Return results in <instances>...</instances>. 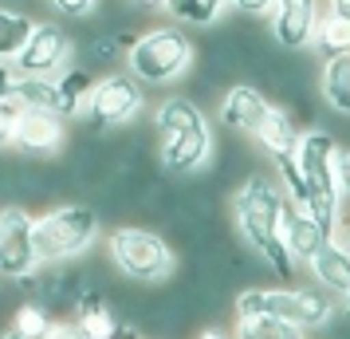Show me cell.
Segmentation results:
<instances>
[{
    "mask_svg": "<svg viewBox=\"0 0 350 339\" xmlns=\"http://www.w3.org/2000/svg\"><path fill=\"white\" fill-rule=\"evenodd\" d=\"M16 87H20V71L12 60H0V99H16Z\"/></svg>",
    "mask_w": 350,
    "mask_h": 339,
    "instance_id": "cell-29",
    "label": "cell"
},
{
    "mask_svg": "<svg viewBox=\"0 0 350 339\" xmlns=\"http://www.w3.org/2000/svg\"><path fill=\"white\" fill-rule=\"evenodd\" d=\"M197 60V44L181 32L177 24H161L150 32L134 36V44L126 48V67L138 83L150 87H165V83L185 79Z\"/></svg>",
    "mask_w": 350,
    "mask_h": 339,
    "instance_id": "cell-4",
    "label": "cell"
},
{
    "mask_svg": "<svg viewBox=\"0 0 350 339\" xmlns=\"http://www.w3.org/2000/svg\"><path fill=\"white\" fill-rule=\"evenodd\" d=\"M55 87H59V114L71 118V114L87 111V95L95 87V75H91V67H71L64 75H55Z\"/></svg>",
    "mask_w": 350,
    "mask_h": 339,
    "instance_id": "cell-19",
    "label": "cell"
},
{
    "mask_svg": "<svg viewBox=\"0 0 350 339\" xmlns=\"http://www.w3.org/2000/svg\"><path fill=\"white\" fill-rule=\"evenodd\" d=\"M20 111H24L20 99H0V150L12 146V127H16Z\"/></svg>",
    "mask_w": 350,
    "mask_h": 339,
    "instance_id": "cell-26",
    "label": "cell"
},
{
    "mask_svg": "<svg viewBox=\"0 0 350 339\" xmlns=\"http://www.w3.org/2000/svg\"><path fill=\"white\" fill-rule=\"evenodd\" d=\"M170 16L181 20V24H193V28H208L217 24L221 12L228 8V0H165Z\"/></svg>",
    "mask_w": 350,
    "mask_h": 339,
    "instance_id": "cell-22",
    "label": "cell"
},
{
    "mask_svg": "<svg viewBox=\"0 0 350 339\" xmlns=\"http://www.w3.org/2000/svg\"><path fill=\"white\" fill-rule=\"evenodd\" d=\"M107 339H142V331L134 327V323H126V320H118V327H114Z\"/></svg>",
    "mask_w": 350,
    "mask_h": 339,
    "instance_id": "cell-31",
    "label": "cell"
},
{
    "mask_svg": "<svg viewBox=\"0 0 350 339\" xmlns=\"http://www.w3.org/2000/svg\"><path fill=\"white\" fill-rule=\"evenodd\" d=\"M142 107H146L142 83L134 79L130 71H107L103 79H95L83 114L95 127H126V123H134L142 114Z\"/></svg>",
    "mask_w": 350,
    "mask_h": 339,
    "instance_id": "cell-8",
    "label": "cell"
},
{
    "mask_svg": "<svg viewBox=\"0 0 350 339\" xmlns=\"http://www.w3.org/2000/svg\"><path fill=\"white\" fill-rule=\"evenodd\" d=\"M342 304H347V312H350V292H347V296H342Z\"/></svg>",
    "mask_w": 350,
    "mask_h": 339,
    "instance_id": "cell-37",
    "label": "cell"
},
{
    "mask_svg": "<svg viewBox=\"0 0 350 339\" xmlns=\"http://www.w3.org/2000/svg\"><path fill=\"white\" fill-rule=\"evenodd\" d=\"M138 8H165V0H134Z\"/></svg>",
    "mask_w": 350,
    "mask_h": 339,
    "instance_id": "cell-35",
    "label": "cell"
},
{
    "mask_svg": "<svg viewBox=\"0 0 350 339\" xmlns=\"http://www.w3.org/2000/svg\"><path fill=\"white\" fill-rule=\"evenodd\" d=\"M107 253H111V264L126 280H138V284H158L174 273V249L170 241L154 233V229L142 225H122L107 237Z\"/></svg>",
    "mask_w": 350,
    "mask_h": 339,
    "instance_id": "cell-6",
    "label": "cell"
},
{
    "mask_svg": "<svg viewBox=\"0 0 350 339\" xmlns=\"http://www.w3.org/2000/svg\"><path fill=\"white\" fill-rule=\"evenodd\" d=\"M0 339H24V336H20V331H12V327H8V331H0Z\"/></svg>",
    "mask_w": 350,
    "mask_h": 339,
    "instance_id": "cell-36",
    "label": "cell"
},
{
    "mask_svg": "<svg viewBox=\"0 0 350 339\" xmlns=\"http://www.w3.org/2000/svg\"><path fill=\"white\" fill-rule=\"evenodd\" d=\"M32 221L36 217L16 201L0 205V276L4 280H20L40 264L32 244Z\"/></svg>",
    "mask_w": 350,
    "mask_h": 339,
    "instance_id": "cell-9",
    "label": "cell"
},
{
    "mask_svg": "<svg viewBox=\"0 0 350 339\" xmlns=\"http://www.w3.org/2000/svg\"><path fill=\"white\" fill-rule=\"evenodd\" d=\"M36 20H28L24 12H12V8H0V60H16V51L28 44Z\"/></svg>",
    "mask_w": 350,
    "mask_h": 339,
    "instance_id": "cell-23",
    "label": "cell"
},
{
    "mask_svg": "<svg viewBox=\"0 0 350 339\" xmlns=\"http://www.w3.org/2000/svg\"><path fill=\"white\" fill-rule=\"evenodd\" d=\"M154 134H158L161 170L174 178H189L197 170H205L213 158V127L193 99H165L154 114Z\"/></svg>",
    "mask_w": 350,
    "mask_h": 339,
    "instance_id": "cell-2",
    "label": "cell"
},
{
    "mask_svg": "<svg viewBox=\"0 0 350 339\" xmlns=\"http://www.w3.org/2000/svg\"><path fill=\"white\" fill-rule=\"evenodd\" d=\"M232 339H307V331L275 316H240Z\"/></svg>",
    "mask_w": 350,
    "mask_h": 339,
    "instance_id": "cell-20",
    "label": "cell"
},
{
    "mask_svg": "<svg viewBox=\"0 0 350 339\" xmlns=\"http://www.w3.org/2000/svg\"><path fill=\"white\" fill-rule=\"evenodd\" d=\"M271 99L260 91V87H252V83H232L228 91L221 95V123L228 130H237V134H248L252 138L256 127L264 123V114H268Z\"/></svg>",
    "mask_w": 350,
    "mask_h": 339,
    "instance_id": "cell-13",
    "label": "cell"
},
{
    "mask_svg": "<svg viewBox=\"0 0 350 339\" xmlns=\"http://www.w3.org/2000/svg\"><path fill=\"white\" fill-rule=\"evenodd\" d=\"M228 8L240 12V16H248V20H260V16H268L271 0H228Z\"/></svg>",
    "mask_w": 350,
    "mask_h": 339,
    "instance_id": "cell-30",
    "label": "cell"
},
{
    "mask_svg": "<svg viewBox=\"0 0 350 339\" xmlns=\"http://www.w3.org/2000/svg\"><path fill=\"white\" fill-rule=\"evenodd\" d=\"M327 12H338L350 20V0H327Z\"/></svg>",
    "mask_w": 350,
    "mask_h": 339,
    "instance_id": "cell-33",
    "label": "cell"
},
{
    "mask_svg": "<svg viewBox=\"0 0 350 339\" xmlns=\"http://www.w3.org/2000/svg\"><path fill=\"white\" fill-rule=\"evenodd\" d=\"M197 339H232V331H224V327H205Z\"/></svg>",
    "mask_w": 350,
    "mask_h": 339,
    "instance_id": "cell-34",
    "label": "cell"
},
{
    "mask_svg": "<svg viewBox=\"0 0 350 339\" xmlns=\"http://www.w3.org/2000/svg\"><path fill=\"white\" fill-rule=\"evenodd\" d=\"M319 91L327 99V107L334 114L350 118V55H334V60H323V71H319Z\"/></svg>",
    "mask_w": 350,
    "mask_h": 339,
    "instance_id": "cell-17",
    "label": "cell"
},
{
    "mask_svg": "<svg viewBox=\"0 0 350 339\" xmlns=\"http://www.w3.org/2000/svg\"><path fill=\"white\" fill-rule=\"evenodd\" d=\"M284 201L287 197L275 178L248 174L237 186V194H232V221H237L240 237L248 241V249L264 257V264H268L271 273L280 276V280H291L295 276V260H291L284 237H280Z\"/></svg>",
    "mask_w": 350,
    "mask_h": 339,
    "instance_id": "cell-1",
    "label": "cell"
},
{
    "mask_svg": "<svg viewBox=\"0 0 350 339\" xmlns=\"http://www.w3.org/2000/svg\"><path fill=\"white\" fill-rule=\"evenodd\" d=\"M16 99H20V107H40V111L59 114V87H55V75H20Z\"/></svg>",
    "mask_w": 350,
    "mask_h": 339,
    "instance_id": "cell-21",
    "label": "cell"
},
{
    "mask_svg": "<svg viewBox=\"0 0 350 339\" xmlns=\"http://www.w3.org/2000/svg\"><path fill=\"white\" fill-rule=\"evenodd\" d=\"M67 142V123L64 114L55 111H40V107H24L12 127V146L28 158H51L59 154Z\"/></svg>",
    "mask_w": 350,
    "mask_h": 339,
    "instance_id": "cell-12",
    "label": "cell"
},
{
    "mask_svg": "<svg viewBox=\"0 0 350 339\" xmlns=\"http://www.w3.org/2000/svg\"><path fill=\"white\" fill-rule=\"evenodd\" d=\"M98 229V213L83 201H59L44 210L32 221V244H36V260L40 264H59V260H75L79 253H87L95 244Z\"/></svg>",
    "mask_w": 350,
    "mask_h": 339,
    "instance_id": "cell-3",
    "label": "cell"
},
{
    "mask_svg": "<svg viewBox=\"0 0 350 339\" xmlns=\"http://www.w3.org/2000/svg\"><path fill=\"white\" fill-rule=\"evenodd\" d=\"M71 36L59 28V24H36L28 44L16 51V71L20 75H59L64 64L71 60Z\"/></svg>",
    "mask_w": 350,
    "mask_h": 339,
    "instance_id": "cell-10",
    "label": "cell"
},
{
    "mask_svg": "<svg viewBox=\"0 0 350 339\" xmlns=\"http://www.w3.org/2000/svg\"><path fill=\"white\" fill-rule=\"evenodd\" d=\"M299 134H303V130L295 127L291 111H284V107H275V103H271L268 114H264V123L256 127L252 138H256V146H260L271 162H275V158H284V154H295Z\"/></svg>",
    "mask_w": 350,
    "mask_h": 339,
    "instance_id": "cell-16",
    "label": "cell"
},
{
    "mask_svg": "<svg viewBox=\"0 0 350 339\" xmlns=\"http://www.w3.org/2000/svg\"><path fill=\"white\" fill-rule=\"evenodd\" d=\"M280 237H284L287 253H291V260L295 264H307V260L315 257V249L331 233L319 225L311 213L303 210V205H291V201H284V217H280Z\"/></svg>",
    "mask_w": 350,
    "mask_h": 339,
    "instance_id": "cell-14",
    "label": "cell"
},
{
    "mask_svg": "<svg viewBox=\"0 0 350 339\" xmlns=\"http://www.w3.org/2000/svg\"><path fill=\"white\" fill-rule=\"evenodd\" d=\"M51 4H55V12L67 16V20H83L98 8V0H51Z\"/></svg>",
    "mask_w": 350,
    "mask_h": 339,
    "instance_id": "cell-27",
    "label": "cell"
},
{
    "mask_svg": "<svg viewBox=\"0 0 350 339\" xmlns=\"http://www.w3.org/2000/svg\"><path fill=\"white\" fill-rule=\"evenodd\" d=\"M334 138L327 130H303L295 142V166L307 186V205L303 210L315 217L319 225L334 237L338 217H342V201H338V186H334Z\"/></svg>",
    "mask_w": 350,
    "mask_h": 339,
    "instance_id": "cell-5",
    "label": "cell"
},
{
    "mask_svg": "<svg viewBox=\"0 0 350 339\" xmlns=\"http://www.w3.org/2000/svg\"><path fill=\"white\" fill-rule=\"evenodd\" d=\"M334 237H338V241L350 249V213H342V217H338V229H334Z\"/></svg>",
    "mask_w": 350,
    "mask_h": 339,
    "instance_id": "cell-32",
    "label": "cell"
},
{
    "mask_svg": "<svg viewBox=\"0 0 350 339\" xmlns=\"http://www.w3.org/2000/svg\"><path fill=\"white\" fill-rule=\"evenodd\" d=\"M311 51H319V60L350 55V20L323 8V12H319L315 32H311Z\"/></svg>",
    "mask_w": 350,
    "mask_h": 339,
    "instance_id": "cell-18",
    "label": "cell"
},
{
    "mask_svg": "<svg viewBox=\"0 0 350 339\" xmlns=\"http://www.w3.org/2000/svg\"><path fill=\"white\" fill-rule=\"evenodd\" d=\"M319 12H323L319 0H271L264 20L271 28V40L284 51H307L311 48V32L319 24Z\"/></svg>",
    "mask_w": 350,
    "mask_h": 339,
    "instance_id": "cell-11",
    "label": "cell"
},
{
    "mask_svg": "<svg viewBox=\"0 0 350 339\" xmlns=\"http://www.w3.org/2000/svg\"><path fill=\"white\" fill-rule=\"evenodd\" d=\"M51 320H55V316H51L48 307L28 296V300L16 307V316H12V331H20L24 339H40L51 327Z\"/></svg>",
    "mask_w": 350,
    "mask_h": 339,
    "instance_id": "cell-24",
    "label": "cell"
},
{
    "mask_svg": "<svg viewBox=\"0 0 350 339\" xmlns=\"http://www.w3.org/2000/svg\"><path fill=\"white\" fill-rule=\"evenodd\" d=\"M240 316H275L311 331L331 320L334 304L319 288H248L237 296V320Z\"/></svg>",
    "mask_w": 350,
    "mask_h": 339,
    "instance_id": "cell-7",
    "label": "cell"
},
{
    "mask_svg": "<svg viewBox=\"0 0 350 339\" xmlns=\"http://www.w3.org/2000/svg\"><path fill=\"white\" fill-rule=\"evenodd\" d=\"M334 186H338V201L350 205V146H334Z\"/></svg>",
    "mask_w": 350,
    "mask_h": 339,
    "instance_id": "cell-25",
    "label": "cell"
},
{
    "mask_svg": "<svg viewBox=\"0 0 350 339\" xmlns=\"http://www.w3.org/2000/svg\"><path fill=\"white\" fill-rule=\"evenodd\" d=\"M40 339H87V336L79 331V323L71 320V316H64V320H51V327Z\"/></svg>",
    "mask_w": 350,
    "mask_h": 339,
    "instance_id": "cell-28",
    "label": "cell"
},
{
    "mask_svg": "<svg viewBox=\"0 0 350 339\" xmlns=\"http://www.w3.org/2000/svg\"><path fill=\"white\" fill-rule=\"evenodd\" d=\"M307 273L315 276L319 288H327V296H347L350 292V249L338 237H327V241L315 249V257L307 260Z\"/></svg>",
    "mask_w": 350,
    "mask_h": 339,
    "instance_id": "cell-15",
    "label": "cell"
}]
</instances>
